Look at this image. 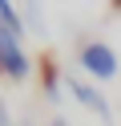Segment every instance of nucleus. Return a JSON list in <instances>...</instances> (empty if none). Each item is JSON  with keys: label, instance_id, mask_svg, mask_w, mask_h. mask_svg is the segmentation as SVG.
<instances>
[{"label": "nucleus", "instance_id": "5", "mask_svg": "<svg viewBox=\"0 0 121 126\" xmlns=\"http://www.w3.org/2000/svg\"><path fill=\"white\" fill-rule=\"evenodd\" d=\"M44 90H48V98H56V65L53 61H44Z\"/></svg>", "mask_w": 121, "mask_h": 126}, {"label": "nucleus", "instance_id": "2", "mask_svg": "<svg viewBox=\"0 0 121 126\" xmlns=\"http://www.w3.org/2000/svg\"><path fill=\"white\" fill-rule=\"evenodd\" d=\"M81 65H85V73L101 77V81H109V77H117V53L109 49L105 41H89L85 49H81Z\"/></svg>", "mask_w": 121, "mask_h": 126}, {"label": "nucleus", "instance_id": "7", "mask_svg": "<svg viewBox=\"0 0 121 126\" xmlns=\"http://www.w3.org/2000/svg\"><path fill=\"white\" fill-rule=\"evenodd\" d=\"M48 126H69V122H65V118H53V122H48Z\"/></svg>", "mask_w": 121, "mask_h": 126}, {"label": "nucleus", "instance_id": "6", "mask_svg": "<svg viewBox=\"0 0 121 126\" xmlns=\"http://www.w3.org/2000/svg\"><path fill=\"white\" fill-rule=\"evenodd\" d=\"M0 126H8V106H4V98H0Z\"/></svg>", "mask_w": 121, "mask_h": 126}, {"label": "nucleus", "instance_id": "3", "mask_svg": "<svg viewBox=\"0 0 121 126\" xmlns=\"http://www.w3.org/2000/svg\"><path fill=\"white\" fill-rule=\"evenodd\" d=\"M69 90H73V98H77L81 106H89V110H93V114H101V118L109 114V102H105L101 94L93 90V85H85V81H81V77H73V81H69Z\"/></svg>", "mask_w": 121, "mask_h": 126}, {"label": "nucleus", "instance_id": "4", "mask_svg": "<svg viewBox=\"0 0 121 126\" xmlns=\"http://www.w3.org/2000/svg\"><path fill=\"white\" fill-rule=\"evenodd\" d=\"M0 25H4L8 33H16V37H20V16H16V8L8 4V0H0Z\"/></svg>", "mask_w": 121, "mask_h": 126}, {"label": "nucleus", "instance_id": "1", "mask_svg": "<svg viewBox=\"0 0 121 126\" xmlns=\"http://www.w3.org/2000/svg\"><path fill=\"white\" fill-rule=\"evenodd\" d=\"M0 69H4L8 81H24L28 77V57L20 49V37L8 33L4 25H0Z\"/></svg>", "mask_w": 121, "mask_h": 126}]
</instances>
